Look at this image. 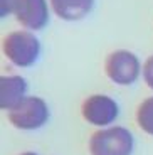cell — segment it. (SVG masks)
Segmentation results:
<instances>
[{
    "instance_id": "1",
    "label": "cell",
    "mask_w": 153,
    "mask_h": 155,
    "mask_svg": "<svg viewBox=\"0 0 153 155\" xmlns=\"http://www.w3.org/2000/svg\"><path fill=\"white\" fill-rule=\"evenodd\" d=\"M133 147V135L123 127L103 128L94 132L89 138L91 155H131Z\"/></svg>"
},
{
    "instance_id": "2",
    "label": "cell",
    "mask_w": 153,
    "mask_h": 155,
    "mask_svg": "<svg viewBox=\"0 0 153 155\" xmlns=\"http://www.w3.org/2000/svg\"><path fill=\"white\" fill-rule=\"evenodd\" d=\"M4 54L12 64L29 68L41 54V42L29 31H14L4 39Z\"/></svg>"
},
{
    "instance_id": "3",
    "label": "cell",
    "mask_w": 153,
    "mask_h": 155,
    "mask_svg": "<svg viewBox=\"0 0 153 155\" xmlns=\"http://www.w3.org/2000/svg\"><path fill=\"white\" fill-rule=\"evenodd\" d=\"M10 123L20 130H37L46 125L49 108L46 101L37 96H25L17 106L7 111Z\"/></svg>"
},
{
    "instance_id": "4",
    "label": "cell",
    "mask_w": 153,
    "mask_h": 155,
    "mask_svg": "<svg viewBox=\"0 0 153 155\" xmlns=\"http://www.w3.org/2000/svg\"><path fill=\"white\" fill-rule=\"evenodd\" d=\"M106 74L113 83L121 86H130L138 79L143 68L140 66L138 58L130 51L119 49L111 52L104 62Z\"/></svg>"
},
{
    "instance_id": "5",
    "label": "cell",
    "mask_w": 153,
    "mask_h": 155,
    "mask_svg": "<svg viewBox=\"0 0 153 155\" xmlns=\"http://www.w3.org/2000/svg\"><path fill=\"white\" fill-rule=\"evenodd\" d=\"M81 113L88 123L94 127H106L118 118L119 108L113 98L106 94H93L83 103Z\"/></svg>"
},
{
    "instance_id": "6",
    "label": "cell",
    "mask_w": 153,
    "mask_h": 155,
    "mask_svg": "<svg viewBox=\"0 0 153 155\" xmlns=\"http://www.w3.org/2000/svg\"><path fill=\"white\" fill-rule=\"evenodd\" d=\"M14 14L17 20L29 31H41L49 20L46 0H17Z\"/></svg>"
},
{
    "instance_id": "7",
    "label": "cell",
    "mask_w": 153,
    "mask_h": 155,
    "mask_svg": "<svg viewBox=\"0 0 153 155\" xmlns=\"http://www.w3.org/2000/svg\"><path fill=\"white\" fill-rule=\"evenodd\" d=\"M27 81L22 76H2L0 78V108L12 110L25 98Z\"/></svg>"
},
{
    "instance_id": "8",
    "label": "cell",
    "mask_w": 153,
    "mask_h": 155,
    "mask_svg": "<svg viewBox=\"0 0 153 155\" xmlns=\"http://www.w3.org/2000/svg\"><path fill=\"white\" fill-rule=\"evenodd\" d=\"M54 14L62 20H79L91 12L94 0H49Z\"/></svg>"
},
{
    "instance_id": "9",
    "label": "cell",
    "mask_w": 153,
    "mask_h": 155,
    "mask_svg": "<svg viewBox=\"0 0 153 155\" xmlns=\"http://www.w3.org/2000/svg\"><path fill=\"white\" fill-rule=\"evenodd\" d=\"M136 121L145 133L153 135V96L146 98L136 111Z\"/></svg>"
},
{
    "instance_id": "10",
    "label": "cell",
    "mask_w": 153,
    "mask_h": 155,
    "mask_svg": "<svg viewBox=\"0 0 153 155\" xmlns=\"http://www.w3.org/2000/svg\"><path fill=\"white\" fill-rule=\"evenodd\" d=\"M142 73H143V78H145V83L153 89V56H150L145 61Z\"/></svg>"
},
{
    "instance_id": "11",
    "label": "cell",
    "mask_w": 153,
    "mask_h": 155,
    "mask_svg": "<svg viewBox=\"0 0 153 155\" xmlns=\"http://www.w3.org/2000/svg\"><path fill=\"white\" fill-rule=\"evenodd\" d=\"M15 5H17V0H0V17L4 19V17L14 14Z\"/></svg>"
},
{
    "instance_id": "12",
    "label": "cell",
    "mask_w": 153,
    "mask_h": 155,
    "mask_svg": "<svg viewBox=\"0 0 153 155\" xmlns=\"http://www.w3.org/2000/svg\"><path fill=\"white\" fill-rule=\"evenodd\" d=\"M20 155H37L35 152H24V153H20Z\"/></svg>"
}]
</instances>
